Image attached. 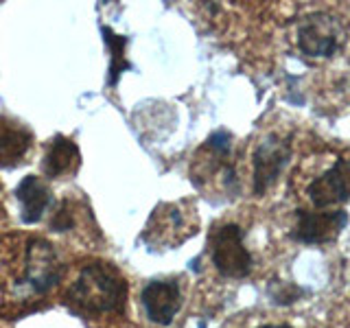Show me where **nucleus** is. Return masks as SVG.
<instances>
[{
  "mask_svg": "<svg viewBox=\"0 0 350 328\" xmlns=\"http://www.w3.org/2000/svg\"><path fill=\"white\" fill-rule=\"evenodd\" d=\"M127 300V282L109 262H88L66 291V302L81 315L120 313Z\"/></svg>",
  "mask_w": 350,
  "mask_h": 328,
  "instance_id": "obj_1",
  "label": "nucleus"
},
{
  "mask_svg": "<svg viewBox=\"0 0 350 328\" xmlns=\"http://www.w3.org/2000/svg\"><path fill=\"white\" fill-rule=\"evenodd\" d=\"M16 278L11 280V295L20 302H33L46 295L62 280L64 265L57 251L44 238L33 236L25 243V249L18 258Z\"/></svg>",
  "mask_w": 350,
  "mask_h": 328,
  "instance_id": "obj_2",
  "label": "nucleus"
},
{
  "mask_svg": "<svg viewBox=\"0 0 350 328\" xmlns=\"http://www.w3.org/2000/svg\"><path fill=\"white\" fill-rule=\"evenodd\" d=\"M191 180L197 189L219 180L228 195L239 193V178L232 162V136L226 129L213 131L204 145L197 149L191 164Z\"/></svg>",
  "mask_w": 350,
  "mask_h": 328,
  "instance_id": "obj_3",
  "label": "nucleus"
},
{
  "mask_svg": "<svg viewBox=\"0 0 350 328\" xmlns=\"http://www.w3.org/2000/svg\"><path fill=\"white\" fill-rule=\"evenodd\" d=\"M197 232V217L195 208L189 202H171L160 204L151 213L142 241L149 249H167L178 247L186 238Z\"/></svg>",
  "mask_w": 350,
  "mask_h": 328,
  "instance_id": "obj_4",
  "label": "nucleus"
},
{
  "mask_svg": "<svg viewBox=\"0 0 350 328\" xmlns=\"http://www.w3.org/2000/svg\"><path fill=\"white\" fill-rule=\"evenodd\" d=\"M208 249L215 269L224 278H245L254 265L250 249L243 243V230L237 223L215 228L208 236Z\"/></svg>",
  "mask_w": 350,
  "mask_h": 328,
  "instance_id": "obj_5",
  "label": "nucleus"
},
{
  "mask_svg": "<svg viewBox=\"0 0 350 328\" xmlns=\"http://www.w3.org/2000/svg\"><path fill=\"white\" fill-rule=\"evenodd\" d=\"M295 42L302 55L311 59H328L337 55L344 44V29L333 18L317 11L298 20L295 25Z\"/></svg>",
  "mask_w": 350,
  "mask_h": 328,
  "instance_id": "obj_6",
  "label": "nucleus"
},
{
  "mask_svg": "<svg viewBox=\"0 0 350 328\" xmlns=\"http://www.w3.org/2000/svg\"><path fill=\"white\" fill-rule=\"evenodd\" d=\"M291 160V142L280 134H269L262 138L254 149V195L262 197L276 180L280 173L287 169Z\"/></svg>",
  "mask_w": 350,
  "mask_h": 328,
  "instance_id": "obj_7",
  "label": "nucleus"
},
{
  "mask_svg": "<svg viewBox=\"0 0 350 328\" xmlns=\"http://www.w3.org/2000/svg\"><path fill=\"white\" fill-rule=\"evenodd\" d=\"M348 226L346 210H295V226L291 230V238L304 245H324L342 234V230Z\"/></svg>",
  "mask_w": 350,
  "mask_h": 328,
  "instance_id": "obj_8",
  "label": "nucleus"
},
{
  "mask_svg": "<svg viewBox=\"0 0 350 328\" xmlns=\"http://www.w3.org/2000/svg\"><path fill=\"white\" fill-rule=\"evenodd\" d=\"M306 195L317 210L350 202V158H339L331 169L311 180Z\"/></svg>",
  "mask_w": 350,
  "mask_h": 328,
  "instance_id": "obj_9",
  "label": "nucleus"
},
{
  "mask_svg": "<svg viewBox=\"0 0 350 328\" xmlns=\"http://www.w3.org/2000/svg\"><path fill=\"white\" fill-rule=\"evenodd\" d=\"M142 306L147 317L160 326H169L182 309V289L175 280H151L142 289Z\"/></svg>",
  "mask_w": 350,
  "mask_h": 328,
  "instance_id": "obj_10",
  "label": "nucleus"
},
{
  "mask_svg": "<svg viewBox=\"0 0 350 328\" xmlns=\"http://www.w3.org/2000/svg\"><path fill=\"white\" fill-rule=\"evenodd\" d=\"M33 147V131L20 120L0 114V167L14 169Z\"/></svg>",
  "mask_w": 350,
  "mask_h": 328,
  "instance_id": "obj_11",
  "label": "nucleus"
},
{
  "mask_svg": "<svg viewBox=\"0 0 350 328\" xmlns=\"http://www.w3.org/2000/svg\"><path fill=\"white\" fill-rule=\"evenodd\" d=\"M81 167V151L66 136H55L51 145L44 153L42 171L49 180H62V178H72Z\"/></svg>",
  "mask_w": 350,
  "mask_h": 328,
  "instance_id": "obj_12",
  "label": "nucleus"
},
{
  "mask_svg": "<svg viewBox=\"0 0 350 328\" xmlns=\"http://www.w3.org/2000/svg\"><path fill=\"white\" fill-rule=\"evenodd\" d=\"M16 200L20 202L22 221L38 223L53 202V193L46 180L38 178V175H27V178L18 184Z\"/></svg>",
  "mask_w": 350,
  "mask_h": 328,
  "instance_id": "obj_13",
  "label": "nucleus"
},
{
  "mask_svg": "<svg viewBox=\"0 0 350 328\" xmlns=\"http://www.w3.org/2000/svg\"><path fill=\"white\" fill-rule=\"evenodd\" d=\"M103 36H105V44L109 49V77H107V85H116L120 74L131 68V62L125 57V46H127V38L125 36H116L112 29L103 27Z\"/></svg>",
  "mask_w": 350,
  "mask_h": 328,
  "instance_id": "obj_14",
  "label": "nucleus"
},
{
  "mask_svg": "<svg viewBox=\"0 0 350 328\" xmlns=\"http://www.w3.org/2000/svg\"><path fill=\"white\" fill-rule=\"evenodd\" d=\"M75 206L72 202H62L57 208L53 210L51 219H49V228L53 232H68L77 226V215H75Z\"/></svg>",
  "mask_w": 350,
  "mask_h": 328,
  "instance_id": "obj_15",
  "label": "nucleus"
},
{
  "mask_svg": "<svg viewBox=\"0 0 350 328\" xmlns=\"http://www.w3.org/2000/svg\"><path fill=\"white\" fill-rule=\"evenodd\" d=\"M269 295L276 304H293L302 295V289L291 282H271Z\"/></svg>",
  "mask_w": 350,
  "mask_h": 328,
  "instance_id": "obj_16",
  "label": "nucleus"
},
{
  "mask_svg": "<svg viewBox=\"0 0 350 328\" xmlns=\"http://www.w3.org/2000/svg\"><path fill=\"white\" fill-rule=\"evenodd\" d=\"M258 328H291L287 324H265V326H258Z\"/></svg>",
  "mask_w": 350,
  "mask_h": 328,
  "instance_id": "obj_17",
  "label": "nucleus"
}]
</instances>
